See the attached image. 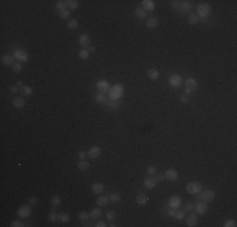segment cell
<instances>
[{
    "instance_id": "4dcf8cb0",
    "label": "cell",
    "mask_w": 237,
    "mask_h": 227,
    "mask_svg": "<svg viewBox=\"0 0 237 227\" xmlns=\"http://www.w3.org/2000/svg\"><path fill=\"white\" fill-rule=\"evenodd\" d=\"M77 167H78V169H80L81 172H86V170L90 169V163L87 160H81V161H78Z\"/></svg>"
},
{
    "instance_id": "e0dca14e",
    "label": "cell",
    "mask_w": 237,
    "mask_h": 227,
    "mask_svg": "<svg viewBox=\"0 0 237 227\" xmlns=\"http://www.w3.org/2000/svg\"><path fill=\"white\" fill-rule=\"evenodd\" d=\"M168 215H169L170 217L175 218V219H179V221H182V219L184 218L185 212H184L183 209H179V208H177V209H170Z\"/></svg>"
},
{
    "instance_id": "b9f144b4",
    "label": "cell",
    "mask_w": 237,
    "mask_h": 227,
    "mask_svg": "<svg viewBox=\"0 0 237 227\" xmlns=\"http://www.w3.org/2000/svg\"><path fill=\"white\" fill-rule=\"evenodd\" d=\"M69 15H71V13H69L68 9H64V10H61L59 11V18L61 19H68Z\"/></svg>"
},
{
    "instance_id": "52a82bcc",
    "label": "cell",
    "mask_w": 237,
    "mask_h": 227,
    "mask_svg": "<svg viewBox=\"0 0 237 227\" xmlns=\"http://www.w3.org/2000/svg\"><path fill=\"white\" fill-rule=\"evenodd\" d=\"M96 87H97L100 94H107V92L110 91V88H111L109 81H106V80H98Z\"/></svg>"
},
{
    "instance_id": "60d3db41",
    "label": "cell",
    "mask_w": 237,
    "mask_h": 227,
    "mask_svg": "<svg viewBox=\"0 0 237 227\" xmlns=\"http://www.w3.org/2000/svg\"><path fill=\"white\" fill-rule=\"evenodd\" d=\"M67 27H68V29H76V28L78 27V20L77 19H71L67 23Z\"/></svg>"
},
{
    "instance_id": "74e56055",
    "label": "cell",
    "mask_w": 237,
    "mask_h": 227,
    "mask_svg": "<svg viewBox=\"0 0 237 227\" xmlns=\"http://www.w3.org/2000/svg\"><path fill=\"white\" fill-rule=\"evenodd\" d=\"M56 8L58 9L59 11H61V10H64V9H67V2H64V0H58V2H57V4H56Z\"/></svg>"
},
{
    "instance_id": "ffe728a7",
    "label": "cell",
    "mask_w": 237,
    "mask_h": 227,
    "mask_svg": "<svg viewBox=\"0 0 237 227\" xmlns=\"http://www.w3.org/2000/svg\"><path fill=\"white\" fill-rule=\"evenodd\" d=\"M178 172L175 169H168L167 172L164 173V177H165V179H168V181H177L178 179Z\"/></svg>"
},
{
    "instance_id": "8fae6325",
    "label": "cell",
    "mask_w": 237,
    "mask_h": 227,
    "mask_svg": "<svg viewBox=\"0 0 237 227\" xmlns=\"http://www.w3.org/2000/svg\"><path fill=\"white\" fill-rule=\"evenodd\" d=\"M196 88H197V81L194 78H192V77H191V78H188L185 81V94L191 95Z\"/></svg>"
},
{
    "instance_id": "f6af8a7d",
    "label": "cell",
    "mask_w": 237,
    "mask_h": 227,
    "mask_svg": "<svg viewBox=\"0 0 237 227\" xmlns=\"http://www.w3.org/2000/svg\"><path fill=\"white\" fill-rule=\"evenodd\" d=\"M146 172H148V174H149V175H155V174L158 173V169H156L154 165H150V167H148Z\"/></svg>"
},
{
    "instance_id": "d590c367",
    "label": "cell",
    "mask_w": 237,
    "mask_h": 227,
    "mask_svg": "<svg viewBox=\"0 0 237 227\" xmlns=\"http://www.w3.org/2000/svg\"><path fill=\"white\" fill-rule=\"evenodd\" d=\"M106 105H107V107L111 109V110H115V109L120 107V104L117 101H115V100H107Z\"/></svg>"
},
{
    "instance_id": "d6a6232c",
    "label": "cell",
    "mask_w": 237,
    "mask_h": 227,
    "mask_svg": "<svg viewBox=\"0 0 237 227\" xmlns=\"http://www.w3.org/2000/svg\"><path fill=\"white\" fill-rule=\"evenodd\" d=\"M95 100H96V102L97 104H106L107 102V96L105 95V94H97L96 96H95Z\"/></svg>"
},
{
    "instance_id": "6f0895ef",
    "label": "cell",
    "mask_w": 237,
    "mask_h": 227,
    "mask_svg": "<svg viewBox=\"0 0 237 227\" xmlns=\"http://www.w3.org/2000/svg\"><path fill=\"white\" fill-rule=\"evenodd\" d=\"M88 52H95V47H93V46H90V47H88Z\"/></svg>"
},
{
    "instance_id": "8d00e7d4",
    "label": "cell",
    "mask_w": 237,
    "mask_h": 227,
    "mask_svg": "<svg viewBox=\"0 0 237 227\" xmlns=\"http://www.w3.org/2000/svg\"><path fill=\"white\" fill-rule=\"evenodd\" d=\"M71 219V216L68 213H64V212H62V213H58V221L59 222H68Z\"/></svg>"
},
{
    "instance_id": "5b68a950",
    "label": "cell",
    "mask_w": 237,
    "mask_h": 227,
    "mask_svg": "<svg viewBox=\"0 0 237 227\" xmlns=\"http://www.w3.org/2000/svg\"><path fill=\"white\" fill-rule=\"evenodd\" d=\"M185 190L189 194H198L200 190H202V184H200L199 182H191V183L187 184Z\"/></svg>"
},
{
    "instance_id": "f546056e",
    "label": "cell",
    "mask_w": 237,
    "mask_h": 227,
    "mask_svg": "<svg viewBox=\"0 0 237 227\" xmlns=\"http://www.w3.org/2000/svg\"><path fill=\"white\" fill-rule=\"evenodd\" d=\"M101 215H102V211L98 207H97V208H93V209L90 212V217H91L92 219H98L100 217H101Z\"/></svg>"
},
{
    "instance_id": "ab89813d",
    "label": "cell",
    "mask_w": 237,
    "mask_h": 227,
    "mask_svg": "<svg viewBox=\"0 0 237 227\" xmlns=\"http://www.w3.org/2000/svg\"><path fill=\"white\" fill-rule=\"evenodd\" d=\"M121 201V196L119 193H112L110 196V202L111 203H119Z\"/></svg>"
},
{
    "instance_id": "bcb514c9",
    "label": "cell",
    "mask_w": 237,
    "mask_h": 227,
    "mask_svg": "<svg viewBox=\"0 0 237 227\" xmlns=\"http://www.w3.org/2000/svg\"><path fill=\"white\" fill-rule=\"evenodd\" d=\"M189 100H191V95H188V94H184V95H182L181 96V102L182 104H188L189 102Z\"/></svg>"
},
{
    "instance_id": "9c48e42d",
    "label": "cell",
    "mask_w": 237,
    "mask_h": 227,
    "mask_svg": "<svg viewBox=\"0 0 237 227\" xmlns=\"http://www.w3.org/2000/svg\"><path fill=\"white\" fill-rule=\"evenodd\" d=\"M194 209H196V212H197V215L203 216V215H206L207 212H208V204H207V202L199 201V202H197Z\"/></svg>"
},
{
    "instance_id": "6da1fadb",
    "label": "cell",
    "mask_w": 237,
    "mask_h": 227,
    "mask_svg": "<svg viewBox=\"0 0 237 227\" xmlns=\"http://www.w3.org/2000/svg\"><path fill=\"white\" fill-rule=\"evenodd\" d=\"M170 4H171V6H173V9H175L177 11L182 13V14L189 11L192 9V6H193L191 2H177V0L170 2Z\"/></svg>"
},
{
    "instance_id": "680465c9",
    "label": "cell",
    "mask_w": 237,
    "mask_h": 227,
    "mask_svg": "<svg viewBox=\"0 0 237 227\" xmlns=\"http://www.w3.org/2000/svg\"><path fill=\"white\" fill-rule=\"evenodd\" d=\"M17 86H18V87L20 88V87H23V86H24V85H23V83H21L20 81H18V82H17Z\"/></svg>"
},
{
    "instance_id": "277c9868",
    "label": "cell",
    "mask_w": 237,
    "mask_h": 227,
    "mask_svg": "<svg viewBox=\"0 0 237 227\" xmlns=\"http://www.w3.org/2000/svg\"><path fill=\"white\" fill-rule=\"evenodd\" d=\"M17 215H18V217L21 218V219H23V218H28V217L32 215V206H30V204H24V206H21V207L18 208Z\"/></svg>"
},
{
    "instance_id": "d4e9b609",
    "label": "cell",
    "mask_w": 237,
    "mask_h": 227,
    "mask_svg": "<svg viewBox=\"0 0 237 227\" xmlns=\"http://www.w3.org/2000/svg\"><path fill=\"white\" fill-rule=\"evenodd\" d=\"M104 190H105L104 184H101V183H93L92 184V192L95 194H101Z\"/></svg>"
},
{
    "instance_id": "c3c4849f",
    "label": "cell",
    "mask_w": 237,
    "mask_h": 227,
    "mask_svg": "<svg viewBox=\"0 0 237 227\" xmlns=\"http://www.w3.org/2000/svg\"><path fill=\"white\" fill-rule=\"evenodd\" d=\"M193 209H194V206H193L192 203H187L184 206V208H183L184 212H193Z\"/></svg>"
},
{
    "instance_id": "30bf717a",
    "label": "cell",
    "mask_w": 237,
    "mask_h": 227,
    "mask_svg": "<svg viewBox=\"0 0 237 227\" xmlns=\"http://www.w3.org/2000/svg\"><path fill=\"white\" fill-rule=\"evenodd\" d=\"M182 83H183V80H182V77L179 75H171L169 77V85L171 87L178 88V87L182 86Z\"/></svg>"
},
{
    "instance_id": "4fadbf2b",
    "label": "cell",
    "mask_w": 237,
    "mask_h": 227,
    "mask_svg": "<svg viewBox=\"0 0 237 227\" xmlns=\"http://www.w3.org/2000/svg\"><path fill=\"white\" fill-rule=\"evenodd\" d=\"M156 183H158V181H156L155 177L149 175V177H146V178L144 179V187L146 189H154L155 186H156Z\"/></svg>"
},
{
    "instance_id": "681fc988",
    "label": "cell",
    "mask_w": 237,
    "mask_h": 227,
    "mask_svg": "<svg viewBox=\"0 0 237 227\" xmlns=\"http://www.w3.org/2000/svg\"><path fill=\"white\" fill-rule=\"evenodd\" d=\"M10 226L11 227H23V226H25L21 221H19V219H15V221H13L11 223H10Z\"/></svg>"
},
{
    "instance_id": "d6986e66",
    "label": "cell",
    "mask_w": 237,
    "mask_h": 227,
    "mask_svg": "<svg viewBox=\"0 0 237 227\" xmlns=\"http://www.w3.org/2000/svg\"><path fill=\"white\" fill-rule=\"evenodd\" d=\"M15 61V57L14 56H10V54H4V56H2V63L4 66H13L14 62Z\"/></svg>"
},
{
    "instance_id": "4316f807",
    "label": "cell",
    "mask_w": 237,
    "mask_h": 227,
    "mask_svg": "<svg viewBox=\"0 0 237 227\" xmlns=\"http://www.w3.org/2000/svg\"><path fill=\"white\" fill-rule=\"evenodd\" d=\"M134 15L136 17V18H139V19H144V18H146L148 17V13L143 9V8H136L135 10H134Z\"/></svg>"
},
{
    "instance_id": "7a4b0ae2",
    "label": "cell",
    "mask_w": 237,
    "mask_h": 227,
    "mask_svg": "<svg viewBox=\"0 0 237 227\" xmlns=\"http://www.w3.org/2000/svg\"><path fill=\"white\" fill-rule=\"evenodd\" d=\"M123 95H124V87L121 86V85H115V86H112L111 88H110V91H109V97H110V100H115V101H117L119 98H121L123 97Z\"/></svg>"
},
{
    "instance_id": "1f68e13d",
    "label": "cell",
    "mask_w": 237,
    "mask_h": 227,
    "mask_svg": "<svg viewBox=\"0 0 237 227\" xmlns=\"http://www.w3.org/2000/svg\"><path fill=\"white\" fill-rule=\"evenodd\" d=\"M78 5H80V3H78L77 0H67V9H68V10H75V9H77Z\"/></svg>"
},
{
    "instance_id": "8992f818",
    "label": "cell",
    "mask_w": 237,
    "mask_h": 227,
    "mask_svg": "<svg viewBox=\"0 0 237 227\" xmlns=\"http://www.w3.org/2000/svg\"><path fill=\"white\" fill-rule=\"evenodd\" d=\"M214 192L211 189H207V190H200L199 192V200L203 201V202H212L214 200Z\"/></svg>"
},
{
    "instance_id": "db71d44e",
    "label": "cell",
    "mask_w": 237,
    "mask_h": 227,
    "mask_svg": "<svg viewBox=\"0 0 237 227\" xmlns=\"http://www.w3.org/2000/svg\"><path fill=\"white\" fill-rule=\"evenodd\" d=\"M93 226H96V227H106L107 225H106V222L105 221H101V219H100V221H97L95 225Z\"/></svg>"
},
{
    "instance_id": "2e32d148",
    "label": "cell",
    "mask_w": 237,
    "mask_h": 227,
    "mask_svg": "<svg viewBox=\"0 0 237 227\" xmlns=\"http://www.w3.org/2000/svg\"><path fill=\"white\" fill-rule=\"evenodd\" d=\"M90 213L86 211H82L78 213V219H80V222L83 225V226H91L90 225Z\"/></svg>"
},
{
    "instance_id": "7402d4cb",
    "label": "cell",
    "mask_w": 237,
    "mask_h": 227,
    "mask_svg": "<svg viewBox=\"0 0 237 227\" xmlns=\"http://www.w3.org/2000/svg\"><path fill=\"white\" fill-rule=\"evenodd\" d=\"M158 24H159V20H158V18H155V17L146 19V22H145V25H146V28H149V29H154V28L158 27Z\"/></svg>"
},
{
    "instance_id": "11a10c76",
    "label": "cell",
    "mask_w": 237,
    "mask_h": 227,
    "mask_svg": "<svg viewBox=\"0 0 237 227\" xmlns=\"http://www.w3.org/2000/svg\"><path fill=\"white\" fill-rule=\"evenodd\" d=\"M155 178H156V181L162 182V181H164V179H165V177H164V174H160V173L158 174V173H156V174H155Z\"/></svg>"
},
{
    "instance_id": "9a60e30c",
    "label": "cell",
    "mask_w": 237,
    "mask_h": 227,
    "mask_svg": "<svg viewBox=\"0 0 237 227\" xmlns=\"http://www.w3.org/2000/svg\"><path fill=\"white\" fill-rule=\"evenodd\" d=\"M141 8L144 9L146 13L154 11V9H155V3L153 2V0H143V2H141Z\"/></svg>"
},
{
    "instance_id": "e575fe53",
    "label": "cell",
    "mask_w": 237,
    "mask_h": 227,
    "mask_svg": "<svg viewBox=\"0 0 237 227\" xmlns=\"http://www.w3.org/2000/svg\"><path fill=\"white\" fill-rule=\"evenodd\" d=\"M200 22V18L197 15V14H191L188 17V23L189 24H198Z\"/></svg>"
},
{
    "instance_id": "83f0119b",
    "label": "cell",
    "mask_w": 237,
    "mask_h": 227,
    "mask_svg": "<svg viewBox=\"0 0 237 227\" xmlns=\"http://www.w3.org/2000/svg\"><path fill=\"white\" fill-rule=\"evenodd\" d=\"M19 92L23 96H28V97H29V96L33 95V88L30 86H23V87L19 88Z\"/></svg>"
},
{
    "instance_id": "603a6c76",
    "label": "cell",
    "mask_w": 237,
    "mask_h": 227,
    "mask_svg": "<svg viewBox=\"0 0 237 227\" xmlns=\"http://www.w3.org/2000/svg\"><path fill=\"white\" fill-rule=\"evenodd\" d=\"M135 200H136V203H138L139 206H145L148 203V197L144 193H138Z\"/></svg>"
},
{
    "instance_id": "f1b7e54d",
    "label": "cell",
    "mask_w": 237,
    "mask_h": 227,
    "mask_svg": "<svg viewBox=\"0 0 237 227\" xmlns=\"http://www.w3.org/2000/svg\"><path fill=\"white\" fill-rule=\"evenodd\" d=\"M148 77L150 80H153V81H156L158 78H159V71H156L155 68H152V69H149L148 71Z\"/></svg>"
},
{
    "instance_id": "f5cc1de1",
    "label": "cell",
    "mask_w": 237,
    "mask_h": 227,
    "mask_svg": "<svg viewBox=\"0 0 237 227\" xmlns=\"http://www.w3.org/2000/svg\"><path fill=\"white\" fill-rule=\"evenodd\" d=\"M38 201H39L38 197H32L30 200H29V204H30V206H35V204L38 203Z\"/></svg>"
},
{
    "instance_id": "f907efd6",
    "label": "cell",
    "mask_w": 237,
    "mask_h": 227,
    "mask_svg": "<svg viewBox=\"0 0 237 227\" xmlns=\"http://www.w3.org/2000/svg\"><path fill=\"white\" fill-rule=\"evenodd\" d=\"M115 215H116V213H115V211H109L106 213V217H107L109 221H114V219H115Z\"/></svg>"
},
{
    "instance_id": "ee69618b",
    "label": "cell",
    "mask_w": 237,
    "mask_h": 227,
    "mask_svg": "<svg viewBox=\"0 0 237 227\" xmlns=\"http://www.w3.org/2000/svg\"><path fill=\"white\" fill-rule=\"evenodd\" d=\"M11 68H13L14 72H20V71L23 69V65H21L20 62H19V63L17 62V63H14V65L11 66Z\"/></svg>"
},
{
    "instance_id": "3957f363",
    "label": "cell",
    "mask_w": 237,
    "mask_h": 227,
    "mask_svg": "<svg viewBox=\"0 0 237 227\" xmlns=\"http://www.w3.org/2000/svg\"><path fill=\"white\" fill-rule=\"evenodd\" d=\"M212 11V8L208 4H199L197 6V15L199 18H206V17H210V14Z\"/></svg>"
},
{
    "instance_id": "484cf974",
    "label": "cell",
    "mask_w": 237,
    "mask_h": 227,
    "mask_svg": "<svg viewBox=\"0 0 237 227\" xmlns=\"http://www.w3.org/2000/svg\"><path fill=\"white\" fill-rule=\"evenodd\" d=\"M109 201H110V197H107V196H98L96 198V203L98 206H101V207H104V206H106V204H109Z\"/></svg>"
},
{
    "instance_id": "7dc6e473",
    "label": "cell",
    "mask_w": 237,
    "mask_h": 227,
    "mask_svg": "<svg viewBox=\"0 0 237 227\" xmlns=\"http://www.w3.org/2000/svg\"><path fill=\"white\" fill-rule=\"evenodd\" d=\"M223 226H225V227H236L237 223H236L235 219H227V221H225Z\"/></svg>"
},
{
    "instance_id": "cb8c5ba5",
    "label": "cell",
    "mask_w": 237,
    "mask_h": 227,
    "mask_svg": "<svg viewBox=\"0 0 237 227\" xmlns=\"http://www.w3.org/2000/svg\"><path fill=\"white\" fill-rule=\"evenodd\" d=\"M13 106L15 109H23L24 106H25V101H24V98L23 97H15L13 100Z\"/></svg>"
},
{
    "instance_id": "5bb4252c",
    "label": "cell",
    "mask_w": 237,
    "mask_h": 227,
    "mask_svg": "<svg viewBox=\"0 0 237 227\" xmlns=\"http://www.w3.org/2000/svg\"><path fill=\"white\" fill-rule=\"evenodd\" d=\"M182 206V200L177 196H173L169 198V207L171 209H177V208H181Z\"/></svg>"
},
{
    "instance_id": "816d5d0a",
    "label": "cell",
    "mask_w": 237,
    "mask_h": 227,
    "mask_svg": "<svg viewBox=\"0 0 237 227\" xmlns=\"http://www.w3.org/2000/svg\"><path fill=\"white\" fill-rule=\"evenodd\" d=\"M78 157H80V159H81V160H86V158L88 157V154L86 153L85 150H81L80 153H78Z\"/></svg>"
},
{
    "instance_id": "836d02e7",
    "label": "cell",
    "mask_w": 237,
    "mask_h": 227,
    "mask_svg": "<svg viewBox=\"0 0 237 227\" xmlns=\"http://www.w3.org/2000/svg\"><path fill=\"white\" fill-rule=\"evenodd\" d=\"M88 57H90V52H88V49H81V51L78 52V58L82 59V61L88 59Z\"/></svg>"
},
{
    "instance_id": "ac0fdd59",
    "label": "cell",
    "mask_w": 237,
    "mask_h": 227,
    "mask_svg": "<svg viewBox=\"0 0 237 227\" xmlns=\"http://www.w3.org/2000/svg\"><path fill=\"white\" fill-rule=\"evenodd\" d=\"M185 222H187V226H189V227H194V226H197V223H198V215H196V213H191L188 215V217L185 218Z\"/></svg>"
},
{
    "instance_id": "7bdbcfd3",
    "label": "cell",
    "mask_w": 237,
    "mask_h": 227,
    "mask_svg": "<svg viewBox=\"0 0 237 227\" xmlns=\"http://www.w3.org/2000/svg\"><path fill=\"white\" fill-rule=\"evenodd\" d=\"M48 219H49V222H57L58 221V213H56V212H51V215L48 216Z\"/></svg>"
},
{
    "instance_id": "7c38bea8",
    "label": "cell",
    "mask_w": 237,
    "mask_h": 227,
    "mask_svg": "<svg viewBox=\"0 0 237 227\" xmlns=\"http://www.w3.org/2000/svg\"><path fill=\"white\" fill-rule=\"evenodd\" d=\"M78 44H80L83 49L88 48L90 44H91V38H90V35H88V34H82V35H80V38H78Z\"/></svg>"
},
{
    "instance_id": "9f6ffc18",
    "label": "cell",
    "mask_w": 237,
    "mask_h": 227,
    "mask_svg": "<svg viewBox=\"0 0 237 227\" xmlns=\"http://www.w3.org/2000/svg\"><path fill=\"white\" fill-rule=\"evenodd\" d=\"M10 92H11V94H17V92H18V86H10Z\"/></svg>"
},
{
    "instance_id": "ba28073f",
    "label": "cell",
    "mask_w": 237,
    "mask_h": 227,
    "mask_svg": "<svg viewBox=\"0 0 237 227\" xmlns=\"http://www.w3.org/2000/svg\"><path fill=\"white\" fill-rule=\"evenodd\" d=\"M13 56L15 57V59H17L18 62H20V63L27 62L28 59H29V56H28V53H27L25 51H23V49H15Z\"/></svg>"
},
{
    "instance_id": "44dd1931",
    "label": "cell",
    "mask_w": 237,
    "mask_h": 227,
    "mask_svg": "<svg viewBox=\"0 0 237 227\" xmlns=\"http://www.w3.org/2000/svg\"><path fill=\"white\" fill-rule=\"evenodd\" d=\"M88 157L91 158V159H97L100 155H101V149H100L98 146H92L90 150H88Z\"/></svg>"
},
{
    "instance_id": "f35d334b",
    "label": "cell",
    "mask_w": 237,
    "mask_h": 227,
    "mask_svg": "<svg viewBox=\"0 0 237 227\" xmlns=\"http://www.w3.org/2000/svg\"><path fill=\"white\" fill-rule=\"evenodd\" d=\"M61 198L58 197V196H53L52 198H51V204L53 206V207H59L61 206Z\"/></svg>"
}]
</instances>
